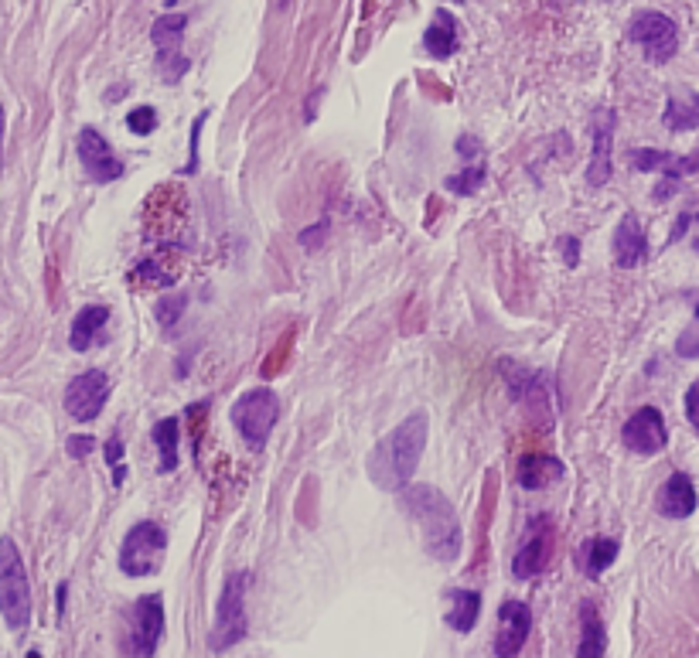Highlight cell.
<instances>
[{"instance_id":"44","label":"cell","mask_w":699,"mask_h":658,"mask_svg":"<svg viewBox=\"0 0 699 658\" xmlns=\"http://www.w3.org/2000/svg\"><path fill=\"white\" fill-rule=\"evenodd\" d=\"M696 321H699V304H696Z\"/></svg>"},{"instance_id":"42","label":"cell","mask_w":699,"mask_h":658,"mask_svg":"<svg viewBox=\"0 0 699 658\" xmlns=\"http://www.w3.org/2000/svg\"><path fill=\"white\" fill-rule=\"evenodd\" d=\"M4 130H7V113L4 103H0V171H4Z\"/></svg>"},{"instance_id":"24","label":"cell","mask_w":699,"mask_h":658,"mask_svg":"<svg viewBox=\"0 0 699 658\" xmlns=\"http://www.w3.org/2000/svg\"><path fill=\"white\" fill-rule=\"evenodd\" d=\"M178 440H181V427H178V420H174V416H168V420H161L154 427L157 457H161L157 471H161V474H171L174 468H178Z\"/></svg>"},{"instance_id":"8","label":"cell","mask_w":699,"mask_h":658,"mask_svg":"<svg viewBox=\"0 0 699 658\" xmlns=\"http://www.w3.org/2000/svg\"><path fill=\"white\" fill-rule=\"evenodd\" d=\"M106 399H110V376L103 369H89L69 382L65 389V413L79 423H89L103 413Z\"/></svg>"},{"instance_id":"15","label":"cell","mask_w":699,"mask_h":658,"mask_svg":"<svg viewBox=\"0 0 699 658\" xmlns=\"http://www.w3.org/2000/svg\"><path fill=\"white\" fill-rule=\"evenodd\" d=\"M614 127H618V113L601 110L594 120V157L587 168V185L604 188L611 181V144H614Z\"/></svg>"},{"instance_id":"18","label":"cell","mask_w":699,"mask_h":658,"mask_svg":"<svg viewBox=\"0 0 699 658\" xmlns=\"http://www.w3.org/2000/svg\"><path fill=\"white\" fill-rule=\"evenodd\" d=\"M563 474H567V468H563L560 457L529 454V457H522L519 468H515V481H519L522 488H529V491H539V488H546L549 481H560Z\"/></svg>"},{"instance_id":"4","label":"cell","mask_w":699,"mask_h":658,"mask_svg":"<svg viewBox=\"0 0 699 658\" xmlns=\"http://www.w3.org/2000/svg\"><path fill=\"white\" fill-rule=\"evenodd\" d=\"M229 416H232V427L239 430V437H243L253 451H263L273 427H277V420H280V396L266 386L249 389V393L236 399Z\"/></svg>"},{"instance_id":"26","label":"cell","mask_w":699,"mask_h":658,"mask_svg":"<svg viewBox=\"0 0 699 658\" xmlns=\"http://www.w3.org/2000/svg\"><path fill=\"white\" fill-rule=\"evenodd\" d=\"M618 553H621L618 539H604V536L590 539V543L584 546V570H587V577H594V580L601 577L607 566L618 560Z\"/></svg>"},{"instance_id":"23","label":"cell","mask_w":699,"mask_h":658,"mask_svg":"<svg viewBox=\"0 0 699 658\" xmlns=\"http://www.w3.org/2000/svg\"><path fill=\"white\" fill-rule=\"evenodd\" d=\"M451 601L454 604H451V611H447V624H451L457 635H471L481 614V594L478 590H457Z\"/></svg>"},{"instance_id":"39","label":"cell","mask_w":699,"mask_h":658,"mask_svg":"<svg viewBox=\"0 0 699 658\" xmlns=\"http://www.w3.org/2000/svg\"><path fill=\"white\" fill-rule=\"evenodd\" d=\"M321 236H328V222H318L314 229H304L301 232V246L304 249H318V239Z\"/></svg>"},{"instance_id":"28","label":"cell","mask_w":699,"mask_h":658,"mask_svg":"<svg viewBox=\"0 0 699 658\" xmlns=\"http://www.w3.org/2000/svg\"><path fill=\"white\" fill-rule=\"evenodd\" d=\"M130 280L151 283V287H171V283L178 280V270H174V266H161L157 260H144L130 273Z\"/></svg>"},{"instance_id":"31","label":"cell","mask_w":699,"mask_h":658,"mask_svg":"<svg viewBox=\"0 0 699 658\" xmlns=\"http://www.w3.org/2000/svg\"><path fill=\"white\" fill-rule=\"evenodd\" d=\"M185 307H188V297H161V301H157V321H161V328L174 331V324H178Z\"/></svg>"},{"instance_id":"7","label":"cell","mask_w":699,"mask_h":658,"mask_svg":"<svg viewBox=\"0 0 699 658\" xmlns=\"http://www.w3.org/2000/svg\"><path fill=\"white\" fill-rule=\"evenodd\" d=\"M628 41H635V45L642 48L648 62L665 65L679 52V28H676V21L665 18L662 11H642L628 24Z\"/></svg>"},{"instance_id":"40","label":"cell","mask_w":699,"mask_h":658,"mask_svg":"<svg viewBox=\"0 0 699 658\" xmlns=\"http://www.w3.org/2000/svg\"><path fill=\"white\" fill-rule=\"evenodd\" d=\"M457 154H461L464 161H474V157L481 154V140H474V137H457Z\"/></svg>"},{"instance_id":"27","label":"cell","mask_w":699,"mask_h":658,"mask_svg":"<svg viewBox=\"0 0 699 658\" xmlns=\"http://www.w3.org/2000/svg\"><path fill=\"white\" fill-rule=\"evenodd\" d=\"M488 181V168H481V164H471V168H464L461 174H454V178L444 181L447 191H454V195H474V191H481V185Z\"/></svg>"},{"instance_id":"5","label":"cell","mask_w":699,"mask_h":658,"mask_svg":"<svg viewBox=\"0 0 699 658\" xmlns=\"http://www.w3.org/2000/svg\"><path fill=\"white\" fill-rule=\"evenodd\" d=\"M246 573H229L222 583L219 604H215V628L208 635V648L212 652H226V648L239 645L246 638Z\"/></svg>"},{"instance_id":"16","label":"cell","mask_w":699,"mask_h":658,"mask_svg":"<svg viewBox=\"0 0 699 658\" xmlns=\"http://www.w3.org/2000/svg\"><path fill=\"white\" fill-rule=\"evenodd\" d=\"M611 253H614V266L621 270H635L648 260V239H645V229L638 226L635 215H624L614 229V239H611Z\"/></svg>"},{"instance_id":"9","label":"cell","mask_w":699,"mask_h":658,"mask_svg":"<svg viewBox=\"0 0 699 658\" xmlns=\"http://www.w3.org/2000/svg\"><path fill=\"white\" fill-rule=\"evenodd\" d=\"M185 28H188L185 14H164L151 31V38L157 45V69H161V76L168 82H178L188 72V55H181Z\"/></svg>"},{"instance_id":"2","label":"cell","mask_w":699,"mask_h":658,"mask_svg":"<svg viewBox=\"0 0 699 658\" xmlns=\"http://www.w3.org/2000/svg\"><path fill=\"white\" fill-rule=\"evenodd\" d=\"M403 508L416 522V529H420L427 556H434L440 563H454L457 556H461V546H464L461 519H457L451 498H447L444 491H437L430 485H406Z\"/></svg>"},{"instance_id":"6","label":"cell","mask_w":699,"mask_h":658,"mask_svg":"<svg viewBox=\"0 0 699 658\" xmlns=\"http://www.w3.org/2000/svg\"><path fill=\"white\" fill-rule=\"evenodd\" d=\"M164 549H168V532L157 522L144 519L137 522L120 546V570L127 577H154L164 563Z\"/></svg>"},{"instance_id":"19","label":"cell","mask_w":699,"mask_h":658,"mask_svg":"<svg viewBox=\"0 0 699 658\" xmlns=\"http://www.w3.org/2000/svg\"><path fill=\"white\" fill-rule=\"evenodd\" d=\"M106 321H110V307H103V304L82 307V311L76 314V321H72V331H69L72 352H89L93 341L103 335Z\"/></svg>"},{"instance_id":"29","label":"cell","mask_w":699,"mask_h":658,"mask_svg":"<svg viewBox=\"0 0 699 658\" xmlns=\"http://www.w3.org/2000/svg\"><path fill=\"white\" fill-rule=\"evenodd\" d=\"M127 127L137 133V137H151L157 130V110L154 106H137V110L127 113Z\"/></svg>"},{"instance_id":"25","label":"cell","mask_w":699,"mask_h":658,"mask_svg":"<svg viewBox=\"0 0 699 658\" xmlns=\"http://www.w3.org/2000/svg\"><path fill=\"white\" fill-rule=\"evenodd\" d=\"M696 171H699V151L696 154H682V157L672 154V161L662 168L665 178L659 181V188H655V202H669V198L676 195L679 181L686 178V174H696Z\"/></svg>"},{"instance_id":"17","label":"cell","mask_w":699,"mask_h":658,"mask_svg":"<svg viewBox=\"0 0 699 658\" xmlns=\"http://www.w3.org/2000/svg\"><path fill=\"white\" fill-rule=\"evenodd\" d=\"M655 508H659L662 519H689V515L696 512L693 478H689L686 471L669 474V481L659 488V502H655Z\"/></svg>"},{"instance_id":"36","label":"cell","mask_w":699,"mask_h":658,"mask_svg":"<svg viewBox=\"0 0 699 658\" xmlns=\"http://www.w3.org/2000/svg\"><path fill=\"white\" fill-rule=\"evenodd\" d=\"M96 440L89 437V433H76V437H69V444H65V451H69V457H86L93 454Z\"/></svg>"},{"instance_id":"14","label":"cell","mask_w":699,"mask_h":658,"mask_svg":"<svg viewBox=\"0 0 699 658\" xmlns=\"http://www.w3.org/2000/svg\"><path fill=\"white\" fill-rule=\"evenodd\" d=\"M532 631V611L529 604L522 601H505L502 607H498V635H495V645L492 652L498 658H512L522 652V645H526Z\"/></svg>"},{"instance_id":"32","label":"cell","mask_w":699,"mask_h":658,"mask_svg":"<svg viewBox=\"0 0 699 658\" xmlns=\"http://www.w3.org/2000/svg\"><path fill=\"white\" fill-rule=\"evenodd\" d=\"M106 464L113 468V485L120 488L123 478H127V468H123V440L120 437L106 440Z\"/></svg>"},{"instance_id":"13","label":"cell","mask_w":699,"mask_h":658,"mask_svg":"<svg viewBox=\"0 0 699 658\" xmlns=\"http://www.w3.org/2000/svg\"><path fill=\"white\" fill-rule=\"evenodd\" d=\"M549 553H553V526H549L546 515H536L526 529V539H522L519 553L512 560V577L515 580H532L536 573H543V566L549 563Z\"/></svg>"},{"instance_id":"35","label":"cell","mask_w":699,"mask_h":658,"mask_svg":"<svg viewBox=\"0 0 699 658\" xmlns=\"http://www.w3.org/2000/svg\"><path fill=\"white\" fill-rule=\"evenodd\" d=\"M676 352L682 358H699V328H686L676 341Z\"/></svg>"},{"instance_id":"3","label":"cell","mask_w":699,"mask_h":658,"mask_svg":"<svg viewBox=\"0 0 699 658\" xmlns=\"http://www.w3.org/2000/svg\"><path fill=\"white\" fill-rule=\"evenodd\" d=\"M0 614L14 635H24L31 628V583L11 536L0 539Z\"/></svg>"},{"instance_id":"1","label":"cell","mask_w":699,"mask_h":658,"mask_svg":"<svg viewBox=\"0 0 699 658\" xmlns=\"http://www.w3.org/2000/svg\"><path fill=\"white\" fill-rule=\"evenodd\" d=\"M430 420L427 413H413L396 423L369 454V481L379 491H403L420 468V457L427 451Z\"/></svg>"},{"instance_id":"20","label":"cell","mask_w":699,"mask_h":658,"mask_svg":"<svg viewBox=\"0 0 699 658\" xmlns=\"http://www.w3.org/2000/svg\"><path fill=\"white\" fill-rule=\"evenodd\" d=\"M423 45H427V52L434 58H451L457 52V21L451 11H440L434 14V21H430L427 35H423Z\"/></svg>"},{"instance_id":"37","label":"cell","mask_w":699,"mask_h":658,"mask_svg":"<svg viewBox=\"0 0 699 658\" xmlns=\"http://www.w3.org/2000/svg\"><path fill=\"white\" fill-rule=\"evenodd\" d=\"M686 420L693 423V430L699 433V379L686 389Z\"/></svg>"},{"instance_id":"10","label":"cell","mask_w":699,"mask_h":658,"mask_svg":"<svg viewBox=\"0 0 699 658\" xmlns=\"http://www.w3.org/2000/svg\"><path fill=\"white\" fill-rule=\"evenodd\" d=\"M621 440L628 451L642 454V457H655L665 451L669 444V430H665V420H662V410L659 406H642L628 416L621 430Z\"/></svg>"},{"instance_id":"21","label":"cell","mask_w":699,"mask_h":658,"mask_svg":"<svg viewBox=\"0 0 699 658\" xmlns=\"http://www.w3.org/2000/svg\"><path fill=\"white\" fill-rule=\"evenodd\" d=\"M580 645H577V655L580 658H594V655H604L607 652V631H604V621L597 614V607L584 601L580 604Z\"/></svg>"},{"instance_id":"43","label":"cell","mask_w":699,"mask_h":658,"mask_svg":"<svg viewBox=\"0 0 699 658\" xmlns=\"http://www.w3.org/2000/svg\"><path fill=\"white\" fill-rule=\"evenodd\" d=\"M693 226H699V215H693ZM693 249L699 253V236H693Z\"/></svg>"},{"instance_id":"12","label":"cell","mask_w":699,"mask_h":658,"mask_svg":"<svg viewBox=\"0 0 699 658\" xmlns=\"http://www.w3.org/2000/svg\"><path fill=\"white\" fill-rule=\"evenodd\" d=\"M76 147H79L82 168H86V174L96 181V185H110V181H120L123 171H127V168H123V161L113 154V147L106 144V137L96 127H82Z\"/></svg>"},{"instance_id":"33","label":"cell","mask_w":699,"mask_h":658,"mask_svg":"<svg viewBox=\"0 0 699 658\" xmlns=\"http://www.w3.org/2000/svg\"><path fill=\"white\" fill-rule=\"evenodd\" d=\"M290 341H294V331H287L284 338H280V345H277V352H273V362L266 358L263 362V379H273L280 369H284V362H287V352H290Z\"/></svg>"},{"instance_id":"22","label":"cell","mask_w":699,"mask_h":658,"mask_svg":"<svg viewBox=\"0 0 699 658\" xmlns=\"http://www.w3.org/2000/svg\"><path fill=\"white\" fill-rule=\"evenodd\" d=\"M662 123L672 133L699 130V93L669 96V103H665V113H662Z\"/></svg>"},{"instance_id":"41","label":"cell","mask_w":699,"mask_h":658,"mask_svg":"<svg viewBox=\"0 0 699 658\" xmlns=\"http://www.w3.org/2000/svg\"><path fill=\"white\" fill-rule=\"evenodd\" d=\"M560 246H563V260H567L570 266H577L580 263V243H577V239L570 236V239H563Z\"/></svg>"},{"instance_id":"38","label":"cell","mask_w":699,"mask_h":658,"mask_svg":"<svg viewBox=\"0 0 699 658\" xmlns=\"http://www.w3.org/2000/svg\"><path fill=\"white\" fill-rule=\"evenodd\" d=\"M208 120V113H198V120H195V127H191V161H188V168L185 174H191L198 168V133H202V123Z\"/></svg>"},{"instance_id":"11","label":"cell","mask_w":699,"mask_h":658,"mask_svg":"<svg viewBox=\"0 0 699 658\" xmlns=\"http://www.w3.org/2000/svg\"><path fill=\"white\" fill-rule=\"evenodd\" d=\"M164 635V601L161 594H144L137 597L133 607V628L127 638L130 655H154Z\"/></svg>"},{"instance_id":"34","label":"cell","mask_w":699,"mask_h":658,"mask_svg":"<svg viewBox=\"0 0 699 658\" xmlns=\"http://www.w3.org/2000/svg\"><path fill=\"white\" fill-rule=\"evenodd\" d=\"M205 410H208V403H195V406H188L191 444H195V454H198V444H202V423H205Z\"/></svg>"},{"instance_id":"30","label":"cell","mask_w":699,"mask_h":658,"mask_svg":"<svg viewBox=\"0 0 699 658\" xmlns=\"http://www.w3.org/2000/svg\"><path fill=\"white\" fill-rule=\"evenodd\" d=\"M628 157H631V164H635L638 171H662L665 164L672 161L669 151H648V147H635Z\"/></svg>"}]
</instances>
